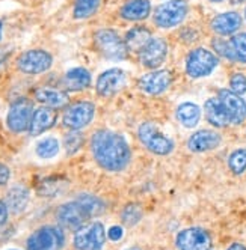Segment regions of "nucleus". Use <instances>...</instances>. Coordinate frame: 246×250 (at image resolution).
Segmentation results:
<instances>
[{"instance_id": "nucleus-16", "label": "nucleus", "mask_w": 246, "mask_h": 250, "mask_svg": "<svg viewBox=\"0 0 246 250\" xmlns=\"http://www.w3.org/2000/svg\"><path fill=\"white\" fill-rule=\"evenodd\" d=\"M172 83V76L166 69H157L139 79V89L148 95H160L168 91Z\"/></svg>"}, {"instance_id": "nucleus-19", "label": "nucleus", "mask_w": 246, "mask_h": 250, "mask_svg": "<svg viewBox=\"0 0 246 250\" xmlns=\"http://www.w3.org/2000/svg\"><path fill=\"white\" fill-rule=\"evenodd\" d=\"M242 26V17L239 12H224L216 15L212 21V29L215 33L221 37H228V35L236 33Z\"/></svg>"}, {"instance_id": "nucleus-27", "label": "nucleus", "mask_w": 246, "mask_h": 250, "mask_svg": "<svg viewBox=\"0 0 246 250\" xmlns=\"http://www.w3.org/2000/svg\"><path fill=\"white\" fill-rule=\"evenodd\" d=\"M101 0H76L73 15L76 20H85L92 17L98 8H100Z\"/></svg>"}, {"instance_id": "nucleus-18", "label": "nucleus", "mask_w": 246, "mask_h": 250, "mask_svg": "<svg viewBox=\"0 0 246 250\" xmlns=\"http://www.w3.org/2000/svg\"><path fill=\"white\" fill-rule=\"evenodd\" d=\"M221 134L213 130H200L193 133L187 140V148L192 152H207L221 145Z\"/></svg>"}, {"instance_id": "nucleus-20", "label": "nucleus", "mask_w": 246, "mask_h": 250, "mask_svg": "<svg viewBox=\"0 0 246 250\" xmlns=\"http://www.w3.org/2000/svg\"><path fill=\"white\" fill-rule=\"evenodd\" d=\"M62 84L69 92L85 91V89L89 87V84H91V73L86 68H82V66L73 68L64 76Z\"/></svg>"}, {"instance_id": "nucleus-11", "label": "nucleus", "mask_w": 246, "mask_h": 250, "mask_svg": "<svg viewBox=\"0 0 246 250\" xmlns=\"http://www.w3.org/2000/svg\"><path fill=\"white\" fill-rule=\"evenodd\" d=\"M175 246L179 250H210L212 237L202 228H187L179 232Z\"/></svg>"}, {"instance_id": "nucleus-12", "label": "nucleus", "mask_w": 246, "mask_h": 250, "mask_svg": "<svg viewBox=\"0 0 246 250\" xmlns=\"http://www.w3.org/2000/svg\"><path fill=\"white\" fill-rule=\"evenodd\" d=\"M56 217H58V222L69 230H79L80 228L85 226L88 219H91L89 214L86 212V209L82 207L79 201H73V202L61 205Z\"/></svg>"}, {"instance_id": "nucleus-13", "label": "nucleus", "mask_w": 246, "mask_h": 250, "mask_svg": "<svg viewBox=\"0 0 246 250\" xmlns=\"http://www.w3.org/2000/svg\"><path fill=\"white\" fill-rule=\"evenodd\" d=\"M218 98L224 105L230 124L239 125L246 119V103L240 95L234 94L231 89H221Z\"/></svg>"}, {"instance_id": "nucleus-30", "label": "nucleus", "mask_w": 246, "mask_h": 250, "mask_svg": "<svg viewBox=\"0 0 246 250\" xmlns=\"http://www.w3.org/2000/svg\"><path fill=\"white\" fill-rule=\"evenodd\" d=\"M228 167L234 175H242L246 170V149H236L228 157Z\"/></svg>"}, {"instance_id": "nucleus-6", "label": "nucleus", "mask_w": 246, "mask_h": 250, "mask_svg": "<svg viewBox=\"0 0 246 250\" xmlns=\"http://www.w3.org/2000/svg\"><path fill=\"white\" fill-rule=\"evenodd\" d=\"M95 116V105L91 101H77L68 105L62 116V124L71 131H79L88 127Z\"/></svg>"}, {"instance_id": "nucleus-39", "label": "nucleus", "mask_w": 246, "mask_h": 250, "mask_svg": "<svg viewBox=\"0 0 246 250\" xmlns=\"http://www.w3.org/2000/svg\"><path fill=\"white\" fill-rule=\"evenodd\" d=\"M8 50H5V48H0V65H2L5 61H6V58H8Z\"/></svg>"}, {"instance_id": "nucleus-24", "label": "nucleus", "mask_w": 246, "mask_h": 250, "mask_svg": "<svg viewBox=\"0 0 246 250\" xmlns=\"http://www.w3.org/2000/svg\"><path fill=\"white\" fill-rule=\"evenodd\" d=\"M5 204H6L8 209L14 214H19V212L24 211L29 204V190L22 184L14 186L12 188H9L8 194H6Z\"/></svg>"}, {"instance_id": "nucleus-44", "label": "nucleus", "mask_w": 246, "mask_h": 250, "mask_svg": "<svg viewBox=\"0 0 246 250\" xmlns=\"http://www.w3.org/2000/svg\"><path fill=\"white\" fill-rule=\"evenodd\" d=\"M210 2H222V0H210Z\"/></svg>"}, {"instance_id": "nucleus-33", "label": "nucleus", "mask_w": 246, "mask_h": 250, "mask_svg": "<svg viewBox=\"0 0 246 250\" xmlns=\"http://www.w3.org/2000/svg\"><path fill=\"white\" fill-rule=\"evenodd\" d=\"M64 145H65V149H67L68 154H74L83 145V136L79 131H71L69 134L65 136Z\"/></svg>"}, {"instance_id": "nucleus-25", "label": "nucleus", "mask_w": 246, "mask_h": 250, "mask_svg": "<svg viewBox=\"0 0 246 250\" xmlns=\"http://www.w3.org/2000/svg\"><path fill=\"white\" fill-rule=\"evenodd\" d=\"M175 116H177L179 122L183 127L193 128V127H197L201 119V109H200V105L193 103H183L177 107Z\"/></svg>"}, {"instance_id": "nucleus-38", "label": "nucleus", "mask_w": 246, "mask_h": 250, "mask_svg": "<svg viewBox=\"0 0 246 250\" xmlns=\"http://www.w3.org/2000/svg\"><path fill=\"white\" fill-rule=\"evenodd\" d=\"M8 214H9V209L5 204V201H0V225H5L6 220H8Z\"/></svg>"}, {"instance_id": "nucleus-35", "label": "nucleus", "mask_w": 246, "mask_h": 250, "mask_svg": "<svg viewBox=\"0 0 246 250\" xmlns=\"http://www.w3.org/2000/svg\"><path fill=\"white\" fill-rule=\"evenodd\" d=\"M213 47L215 50L219 53L221 56L230 59V61H234V56H233V51H231V47H230V41H224V40H215L213 41Z\"/></svg>"}, {"instance_id": "nucleus-31", "label": "nucleus", "mask_w": 246, "mask_h": 250, "mask_svg": "<svg viewBox=\"0 0 246 250\" xmlns=\"http://www.w3.org/2000/svg\"><path fill=\"white\" fill-rule=\"evenodd\" d=\"M230 47L234 61L246 63V33H237L230 40Z\"/></svg>"}, {"instance_id": "nucleus-28", "label": "nucleus", "mask_w": 246, "mask_h": 250, "mask_svg": "<svg viewBox=\"0 0 246 250\" xmlns=\"http://www.w3.org/2000/svg\"><path fill=\"white\" fill-rule=\"evenodd\" d=\"M76 201H79L82 204V207L86 209V212L89 214V217L100 216L101 212H104V208H106L104 202L92 194H79Z\"/></svg>"}, {"instance_id": "nucleus-37", "label": "nucleus", "mask_w": 246, "mask_h": 250, "mask_svg": "<svg viewBox=\"0 0 246 250\" xmlns=\"http://www.w3.org/2000/svg\"><path fill=\"white\" fill-rule=\"evenodd\" d=\"M11 178V170L6 165L0 163V186H6Z\"/></svg>"}, {"instance_id": "nucleus-43", "label": "nucleus", "mask_w": 246, "mask_h": 250, "mask_svg": "<svg viewBox=\"0 0 246 250\" xmlns=\"http://www.w3.org/2000/svg\"><path fill=\"white\" fill-rule=\"evenodd\" d=\"M240 2H245V0H233V3H240Z\"/></svg>"}, {"instance_id": "nucleus-22", "label": "nucleus", "mask_w": 246, "mask_h": 250, "mask_svg": "<svg viewBox=\"0 0 246 250\" xmlns=\"http://www.w3.org/2000/svg\"><path fill=\"white\" fill-rule=\"evenodd\" d=\"M35 100L44 104L45 107H51V109H59L68 104V95L64 91H58V89L51 87H40L35 91Z\"/></svg>"}, {"instance_id": "nucleus-10", "label": "nucleus", "mask_w": 246, "mask_h": 250, "mask_svg": "<svg viewBox=\"0 0 246 250\" xmlns=\"http://www.w3.org/2000/svg\"><path fill=\"white\" fill-rule=\"evenodd\" d=\"M53 58L45 50H27L17 59V68L24 74H41L51 68Z\"/></svg>"}, {"instance_id": "nucleus-36", "label": "nucleus", "mask_w": 246, "mask_h": 250, "mask_svg": "<svg viewBox=\"0 0 246 250\" xmlns=\"http://www.w3.org/2000/svg\"><path fill=\"white\" fill-rule=\"evenodd\" d=\"M122 234H124V230H122L121 226H112L109 230H108V237L112 240V241H119L122 238Z\"/></svg>"}, {"instance_id": "nucleus-3", "label": "nucleus", "mask_w": 246, "mask_h": 250, "mask_svg": "<svg viewBox=\"0 0 246 250\" xmlns=\"http://www.w3.org/2000/svg\"><path fill=\"white\" fill-rule=\"evenodd\" d=\"M218 63L219 61L215 53L207 48H195L186 59V73L192 79H202L212 74Z\"/></svg>"}, {"instance_id": "nucleus-40", "label": "nucleus", "mask_w": 246, "mask_h": 250, "mask_svg": "<svg viewBox=\"0 0 246 250\" xmlns=\"http://www.w3.org/2000/svg\"><path fill=\"white\" fill-rule=\"evenodd\" d=\"M226 250H246V247L243 244H240V243H234V244H231L230 247H228Z\"/></svg>"}, {"instance_id": "nucleus-41", "label": "nucleus", "mask_w": 246, "mask_h": 250, "mask_svg": "<svg viewBox=\"0 0 246 250\" xmlns=\"http://www.w3.org/2000/svg\"><path fill=\"white\" fill-rule=\"evenodd\" d=\"M0 41H2V21H0Z\"/></svg>"}, {"instance_id": "nucleus-42", "label": "nucleus", "mask_w": 246, "mask_h": 250, "mask_svg": "<svg viewBox=\"0 0 246 250\" xmlns=\"http://www.w3.org/2000/svg\"><path fill=\"white\" fill-rule=\"evenodd\" d=\"M126 250H140L139 247H130V249H126Z\"/></svg>"}, {"instance_id": "nucleus-8", "label": "nucleus", "mask_w": 246, "mask_h": 250, "mask_svg": "<svg viewBox=\"0 0 246 250\" xmlns=\"http://www.w3.org/2000/svg\"><path fill=\"white\" fill-rule=\"evenodd\" d=\"M108 232L100 222H94L76 230L74 247L77 250H101L106 241Z\"/></svg>"}, {"instance_id": "nucleus-2", "label": "nucleus", "mask_w": 246, "mask_h": 250, "mask_svg": "<svg viewBox=\"0 0 246 250\" xmlns=\"http://www.w3.org/2000/svg\"><path fill=\"white\" fill-rule=\"evenodd\" d=\"M137 137L150 152L156 155H168L174 149V142L165 136L154 122H144L137 128Z\"/></svg>"}, {"instance_id": "nucleus-7", "label": "nucleus", "mask_w": 246, "mask_h": 250, "mask_svg": "<svg viewBox=\"0 0 246 250\" xmlns=\"http://www.w3.org/2000/svg\"><path fill=\"white\" fill-rule=\"evenodd\" d=\"M65 244V235L58 226H43L27 238V250H61Z\"/></svg>"}, {"instance_id": "nucleus-26", "label": "nucleus", "mask_w": 246, "mask_h": 250, "mask_svg": "<svg viewBox=\"0 0 246 250\" xmlns=\"http://www.w3.org/2000/svg\"><path fill=\"white\" fill-rule=\"evenodd\" d=\"M151 32L147 29V27H133L127 32L126 35V45L130 51L133 53H139L140 50H142L147 42L151 40Z\"/></svg>"}, {"instance_id": "nucleus-34", "label": "nucleus", "mask_w": 246, "mask_h": 250, "mask_svg": "<svg viewBox=\"0 0 246 250\" xmlns=\"http://www.w3.org/2000/svg\"><path fill=\"white\" fill-rule=\"evenodd\" d=\"M230 86H231V91H233L234 94L240 95V97H242L243 94H246V77H245V74H240V73L234 74V76L231 77Z\"/></svg>"}, {"instance_id": "nucleus-14", "label": "nucleus", "mask_w": 246, "mask_h": 250, "mask_svg": "<svg viewBox=\"0 0 246 250\" xmlns=\"http://www.w3.org/2000/svg\"><path fill=\"white\" fill-rule=\"evenodd\" d=\"M127 74L119 68H112L100 74L95 83L97 94L100 97H112L119 92L126 84Z\"/></svg>"}, {"instance_id": "nucleus-23", "label": "nucleus", "mask_w": 246, "mask_h": 250, "mask_svg": "<svg viewBox=\"0 0 246 250\" xmlns=\"http://www.w3.org/2000/svg\"><path fill=\"white\" fill-rule=\"evenodd\" d=\"M204 113H205L207 121L218 128H222L225 125L230 124V119H228V115L224 109L222 103L219 101V98L207 100L204 104Z\"/></svg>"}, {"instance_id": "nucleus-9", "label": "nucleus", "mask_w": 246, "mask_h": 250, "mask_svg": "<svg viewBox=\"0 0 246 250\" xmlns=\"http://www.w3.org/2000/svg\"><path fill=\"white\" fill-rule=\"evenodd\" d=\"M32 115H33V103L27 98H19L9 107V112L6 116L8 128L15 134L27 131Z\"/></svg>"}, {"instance_id": "nucleus-5", "label": "nucleus", "mask_w": 246, "mask_h": 250, "mask_svg": "<svg viewBox=\"0 0 246 250\" xmlns=\"http://www.w3.org/2000/svg\"><path fill=\"white\" fill-rule=\"evenodd\" d=\"M95 45L101 55L111 61H122L127 58L129 48L126 41H122L119 35L112 29H100L95 33Z\"/></svg>"}, {"instance_id": "nucleus-17", "label": "nucleus", "mask_w": 246, "mask_h": 250, "mask_svg": "<svg viewBox=\"0 0 246 250\" xmlns=\"http://www.w3.org/2000/svg\"><path fill=\"white\" fill-rule=\"evenodd\" d=\"M58 121V113L51 107H40V109L33 110L30 125H29V134L30 136H40L50 130Z\"/></svg>"}, {"instance_id": "nucleus-15", "label": "nucleus", "mask_w": 246, "mask_h": 250, "mask_svg": "<svg viewBox=\"0 0 246 250\" xmlns=\"http://www.w3.org/2000/svg\"><path fill=\"white\" fill-rule=\"evenodd\" d=\"M168 55V44L162 38H151L147 45L139 51V61L145 68H159Z\"/></svg>"}, {"instance_id": "nucleus-1", "label": "nucleus", "mask_w": 246, "mask_h": 250, "mask_svg": "<svg viewBox=\"0 0 246 250\" xmlns=\"http://www.w3.org/2000/svg\"><path fill=\"white\" fill-rule=\"evenodd\" d=\"M91 152L97 165L109 172L124 170L132 160V149L127 140L111 130H98L92 134Z\"/></svg>"}, {"instance_id": "nucleus-21", "label": "nucleus", "mask_w": 246, "mask_h": 250, "mask_svg": "<svg viewBox=\"0 0 246 250\" xmlns=\"http://www.w3.org/2000/svg\"><path fill=\"white\" fill-rule=\"evenodd\" d=\"M151 12L150 0H129L127 3L122 5L119 14L124 20L129 21H140L145 20Z\"/></svg>"}, {"instance_id": "nucleus-29", "label": "nucleus", "mask_w": 246, "mask_h": 250, "mask_svg": "<svg viewBox=\"0 0 246 250\" xmlns=\"http://www.w3.org/2000/svg\"><path fill=\"white\" fill-rule=\"evenodd\" d=\"M35 151L40 158H53L59 152V142L55 137H45L38 142Z\"/></svg>"}, {"instance_id": "nucleus-4", "label": "nucleus", "mask_w": 246, "mask_h": 250, "mask_svg": "<svg viewBox=\"0 0 246 250\" xmlns=\"http://www.w3.org/2000/svg\"><path fill=\"white\" fill-rule=\"evenodd\" d=\"M187 2L186 0H168L156 8L154 23L160 29H171L179 26L187 15Z\"/></svg>"}, {"instance_id": "nucleus-45", "label": "nucleus", "mask_w": 246, "mask_h": 250, "mask_svg": "<svg viewBox=\"0 0 246 250\" xmlns=\"http://www.w3.org/2000/svg\"><path fill=\"white\" fill-rule=\"evenodd\" d=\"M245 17H246V9H245Z\"/></svg>"}, {"instance_id": "nucleus-32", "label": "nucleus", "mask_w": 246, "mask_h": 250, "mask_svg": "<svg viewBox=\"0 0 246 250\" xmlns=\"http://www.w3.org/2000/svg\"><path fill=\"white\" fill-rule=\"evenodd\" d=\"M121 219L124 222V225L127 226H134L140 219H142V208L137 204H129L126 205V208L122 209Z\"/></svg>"}]
</instances>
